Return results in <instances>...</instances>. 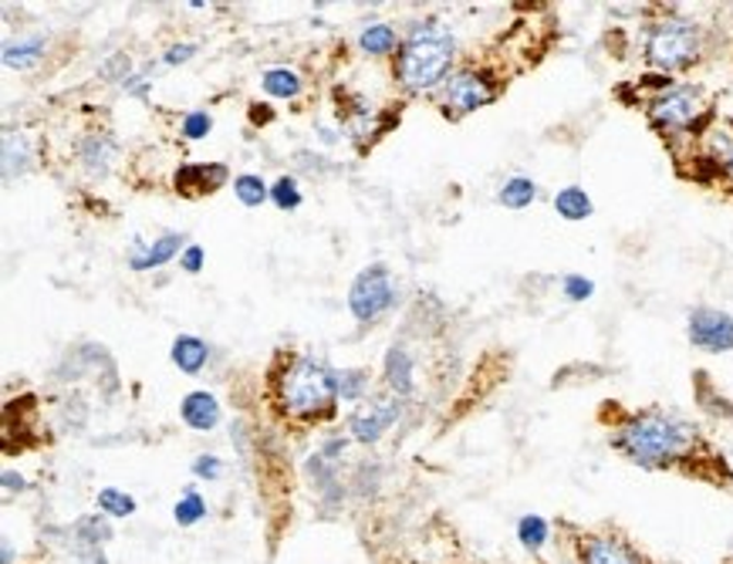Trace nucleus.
Returning <instances> with one entry per match:
<instances>
[{
	"instance_id": "obj_28",
	"label": "nucleus",
	"mask_w": 733,
	"mask_h": 564,
	"mask_svg": "<svg viewBox=\"0 0 733 564\" xmlns=\"http://www.w3.org/2000/svg\"><path fill=\"white\" fill-rule=\"evenodd\" d=\"M193 473H196L200 480H217V477L224 473L220 456H209V453L196 456V460H193Z\"/></svg>"
},
{
	"instance_id": "obj_15",
	"label": "nucleus",
	"mask_w": 733,
	"mask_h": 564,
	"mask_svg": "<svg viewBox=\"0 0 733 564\" xmlns=\"http://www.w3.org/2000/svg\"><path fill=\"white\" fill-rule=\"evenodd\" d=\"M386 382L396 396H409L412 393V359L402 348H389L386 351Z\"/></svg>"
},
{
	"instance_id": "obj_3",
	"label": "nucleus",
	"mask_w": 733,
	"mask_h": 564,
	"mask_svg": "<svg viewBox=\"0 0 733 564\" xmlns=\"http://www.w3.org/2000/svg\"><path fill=\"white\" fill-rule=\"evenodd\" d=\"M338 396V372H332L325 362L298 356L285 365L277 379V399L288 416H328Z\"/></svg>"
},
{
	"instance_id": "obj_20",
	"label": "nucleus",
	"mask_w": 733,
	"mask_h": 564,
	"mask_svg": "<svg viewBox=\"0 0 733 564\" xmlns=\"http://www.w3.org/2000/svg\"><path fill=\"white\" fill-rule=\"evenodd\" d=\"M396 41L399 38L389 24H372L362 31V51H369V55H389L396 48Z\"/></svg>"
},
{
	"instance_id": "obj_26",
	"label": "nucleus",
	"mask_w": 733,
	"mask_h": 564,
	"mask_svg": "<svg viewBox=\"0 0 733 564\" xmlns=\"http://www.w3.org/2000/svg\"><path fill=\"white\" fill-rule=\"evenodd\" d=\"M271 200L281 206V209H295L301 206V193H298V183L291 180V176H281L274 187H271Z\"/></svg>"
},
{
	"instance_id": "obj_13",
	"label": "nucleus",
	"mask_w": 733,
	"mask_h": 564,
	"mask_svg": "<svg viewBox=\"0 0 733 564\" xmlns=\"http://www.w3.org/2000/svg\"><path fill=\"white\" fill-rule=\"evenodd\" d=\"M180 247H183V233H163L156 243L143 247V251H132V254H129V267H132V271H153V267H163L166 261L177 257Z\"/></svg>"
},
{
	"instance_id": "obj_1",
	"label": "nucleus",
	"mask_w": 733,
	"mask_h": 564,
	"mask_svg": "<svg viewBox=\"0 0 733 564\" xmlns=\"http://www.w3.org/2000/svg\"><path fill=\"white\" fill-rule=\"evenodd\" d=\"M615 446L628 456L633 464L646 467V470H662L676 464L680 456L693 446V430L683 419L662 416V412H646V416H633L618 430Z\"/></svg>"
},
{
	"instance_id": "obj_7",
	"label": "nucleus",
	"mask_w": 733,
	"mask_h": 564,
	"mask_svg": "<svg viewBox=\"0 0 733 564\" xmlns=\"http://www.w3.org/2000/svg\"><path fill=\"white\" fill-rule=\"evenodd\" d=\"M491 98H494V85H491V79L480 75V72H457L443 88L446 112H457V116L483 109Z\"/></svg>"
},
{
	"instance_id": "obj_33",
	"label": "nucleus",
	"mask_w": 733,
	"mask_h": 564,
	"mask_svg": "<svg viewBox=\"0 0 733 564\" xmlns=\"http://www.w3.org/2000/svg\"><path fill=\"white\" fill-rule=\"evenodd\" d=\"M14 490H24V477L14 470H4V493H14Z\"/></svg>"
},
{
	"instance_id": "obj_5",
	"label": "nucleus",
	"mask_w": 733,
	"mask_h": 564,
	"mask_svg": "<svg viewBox=\"0 0 733 564\" xmlns=\"http://www.w3.org/2000/svg\"><path fill=\"white\" fill-rule=\"evenodd\" d=\"M393 308V277L382 264L365 267L348 291V311L356 314L359 325H372Z\"/></svg>"
},
{
	"instance_id": "obj_2",
	"label": "nucleus",
	"mask_w": 733,
	"mask_h": 564,
	"mask_svg": "<svg viewBox=\"0 0 733 564\" xmlns=\"http://www.w3.org/2000/svg\"><path fill=\"white\" fill-rule=\"evenodd\" d=\"M453 61V34L440 21H426L416 27L399 48L396 75L406 92H426L443 82Z\"/></svg>"
},
{
	"instance_id": "obj_18",
	"label": "nucleus",
	"mask_w": 733,
	"mask_h": 564,
	"mask_svg": "<svg viewBox=\"0 0 733 564\" xmlns=\"http://www.w3.org/2000/svg\"><path fill=\"white\" fill-rule=\"evenodd\" d=\"M41 51H45V38L34 34V38H24V41L4 48V64L8 68H31L34 61L41 58Z\"/></svg>"
},
{
	"instance_id": "obj_4",
	"label": "nucleus",
	"mask_w": 733,
	"mask_h": 564,
	"mask_svg": "<svg viewBox=\"0 0 733 564\" xmlns=\"http://www.w3.org/2000/svg\"><path fill=\"white\" fill-rule=\"evenodd\" d=\"M700 55V27L683 17H670L649 31L646 38V58L659 72H676V68L693 64Z\"/></svg>"
},
{
	"instance_id": "obj_24",
	"label": "nucleus",
	"mask_w": 733,
	"mask_h": 564,
	"mask_svg": "<svg viewBox=\"0 0 733 564\" xmlns=\"http://www.w3.org/2000/svg\"><path fill=\"white\" fill-rule=\"evenodd\" d=\"M517 538H520L524 548H541V544L548 541V520H544V517H534V514L520 517V524H517Z\"/></svg>"
},
{
	"instance_id": "obj_11",
	"label": "nucleus",
	"mask_w": 733,
	"mask_h": 564,
	"mask_svg": "<svg viewBox=\"0 0 733 564\" xmlns=\"http://www.w3.org/2000/svg\"><path fill=\"white\" fill-rule=\"evenodd\" d=\"M180 416H183V422L190 430L206 433V430H214L220 422V403H217V396H209V393H190L183 399V406H180Z\"/></svg>"
},
{
	"instance_id": "obj_30",
	"label": "nucleus",
	"mask_w": 733,
	"mask_h": 564,
	"mask_svg": "<svg viewBox=\"0 0 733 564\" xmlns=\"http://www.w3.org/2000/svg\"><path fill=\"white\" fill-rule=\"evenodd\" d=\"M591 280L588 277H581V274H572V277H565V295L572 298V301H585V298H591Z\"/></svg>"
},
{
	"instance_id": "obj_35",
	"label": "nucleus",
	"mask_w": 733,
	"mask_h": 564,
	"mask_svg": "<svg viewBox=\"0 0 733 564\" xmlns=\"http://www.w3.org/2000/svg\"><path fill=\"white\" fill-rule=\"evenodd\" d=\"M726 169L733 172V149H730V156H726Z\"/></svg>"
},
{
	"instance_id": "obj_27",
	"label": "nucleus",
	"mask_w": 733,
	"mask_h": 564,
	"mask_svg": "<svg viewBox=\"0 0 733 564\" xmlns=\"http://www.w3.org/2000/svg\"><path fill=\"white\" fill-rule=\"evenodd\" d=\"M214 129V119H209L206 112H190L183 119V135L187 139H206V132Z\"/></svg>"
},
{
	"instance_id": "obj_6",
	"label": "nucleus",
	"mask_w": 733,
	"mask_h": 564,
	"mask_svg": "<svg viewBox=\"0 0 733 564\" xmlns=\"http://www.w3.org/2000/svg\"><path fill=\"white\" fill-rule=\"evenodd\" d=\"M704 105H707V98H704L700 88H696V85H683V88H673V92H666L662 98H656L649 116H652V122L659 129L680 132V129L693 125L696 119L704 116Z\"/></svg>"
},
{
	"instance_id": "obj_16",
	"label": "nucleus",
	"mask_w": 733,
	"mask_h": 564,
	"mask_svg": "<svg viewBox=\"0 0 733 564\" xmlns=\"http://www.w3.org/2000/svg\"><path fill=\"white\" fill-rule=\"evenodd\" d=\"M554 209L565 220H585V217H591V200L581 187H565L554 196Z\"/></svg>"
},
{
	"instance_id": "obj_8",
	"label": "nucleus",
	"mask_w": 733,
	"mask_h": 564,
	"mask_svg": "<svg viewBox=\"0 0 733 564\" xmlns=\"http://www.w3.org/2000/svg\"><path fill=\"white\" fill-rule=\"evenodd\" d=\"M689 341L704 351H730L733 348V319L717 308H696L689 314Z\"/></svg>"
},
{
	"instance_id": "obj_32",
	"label": "nucleus",
	"mask_w": 733,
	"mask_h": 564,
	"mask_svg": "<svg viewBox=\"0 0 733 564\" xmlns=\"http://www.w3.org/2000/svg\"><path fill=\"white\" fill-rule=\"evenodd\" d=\"M200 267H203V247H187V251H183V271L200 274Z\"/></svg>"
},
{
	"instance_id": "obj_34",
	"label": "nucleus",
	"mask_w": 733,
	"mask_h": 564,
	"mask_svg": "<svg viewBox=\"0 0 733 564\" xmlns=\"http://www.w3.org/2000/svg\"><path fill=\"white\" fill-rule=\"evenodd\" d=\"M254 119L257 122H267L271 119V109H257V105H254Z\"/></svg>"
},
{
	"instance_id": "obj_17",
	"label": "nucleus",
	"mask_w": 733,
	"mask_h": 564,
	"mask_svg": "<svg viewBox=\"0 0 733 564\" xmlns=\"http://www.w3.org/2000/svg\"><path fill=\"white\" fill-rule=\"evenodd\" d=\"M261 85L271 98H298L301 95V79L291 72V68H271Z\"/></svg>"
},
{
	"instance_id": "obj_10",
	"label": "nucleus",
	"mask_w": 733,
	"mask_h": 564,
	"mask_svg": "<svg viewBox=\"0 0 733 564\" xmlns=\"http://www.w3.org/2000/svg\"><path fill=\"white\" fill-rule=\"evenodd\" d=\"M177 190L190 200H200L206 193H217L227 183V166L224 163H196V166H180L172 176Z\"/></svg>"
},
{
	"instance_id": "obj_14",
	"label": "nucleus",
	"mask_w": 733,
	"mask_h": 564,
	"mask_svg": "<svg viewBox=\"0 0 733 564\" xmlns=\"http://www.w3.org/2000/svg\"><path fill=\"white\" fill-rule=\"evenodd\" d=\"M209 356V348L196 338V335H180L177 341H172V362H177L180 372H200L203 362Z\"/></svg>"
},
{
	"instance_id": "obj_19",
	"label": "nucleus",
	"mask_w": 733,
	"mask_h": 564,
	"mask_svg": "<svg viewBox=\"0 0 733 564\" xmlns=\"http://www.w3.org/2000/svg\"><path fill=\"white\" fill-rule=\"evenodd\" d=\"M172 517H177L180 527H193L196 520H203V517H206V501H203V493H196V490H183V497L177 501V507H172Z\"/></svg>"
},
{
	"instance_id": "obj_31",
	"label": "nucleus",
	"mask_w": 733,
	"mask_h": 564,
	"mask_svg": "<svg viewBox=\"0 0 733 564\" xmlns=\"http://www.w3.org/2000/svg\"><path fill=\"white\" fill-rule=\"evenodd\" d=\"M193 55H196V45H177V48H169V51H166L163 61H166V64H183V61L193 58Z\"/></svg>"
},
{
	"instance_id": "obj_12",
	"label": "nucleus",
	"mask_w": 733,
	"mask_h": 564,
	"mask_svg": "<svg viewBox=\"0 0 733 564\" xmlns=\"http://www.w3.org/2000/svg\"><path fill=\"white\" fill-rule=\"evenodd\" d=\"M581 564H646L633 548L609 538H591L581 544Z\"/></svg>"
},
{
	"instance_id": "obj_29",
	"label": "nucleus",
	"mask_w": 733,
	"mask_h": 564,
	"mask_svg": "<svg viewBox=\"0 0 733 564\" xmlns=\"http://www.w3.org/2000/svg\"><path fill=\"white\" fill-rule=\"evenodd\" d=\"M112 153V146H109V139H88L85 143V163H88V169H105V156Z\"/></svg>"
},
{
	"instance_id": "obj_22",
	"label": "nucleus",
	"mask_w": 733,
	"mask_h": 564,
	"mask_svg": "<svg viewBox=\"0 0 733 564\" xmlns=\"http://www.w3.org/2000/svg\"><path fill=\"white\" fill-rule=\"evenodd\" d=\"M534 196H538V187H534L531 180H524V176H514V180H507V183L501 187V203L510 206V209L528 206Z\"/></svg>"
},
{
	"instance_id": "obj_9",
	"label": "nucleus",
	"mask_w": 733,
	"mask_h": 564,
	"mask_svg": "<svg viewBox=\"0 0 733 564\" xmlns=\"http://www.w3.org/2000/svg\"><path fill=\"white\" fill-rule=\"evenodd\" d=\"M396 419H399V399H375L352 416L348 430H352V436L362 440V443H375V440H382V433H386Z\"/></svg>"
},
{
	"instance_id": "obj_25",
	"label": "nucleus",
	"mask_w": 733,
	"mask_h": 564,
	"mask_svg": "<svg viewBox=\"0 0 733 564\" xmlns=\"http://www.w3.org/2000/svg\"><path fill=\"white\" fill-rule=\"evenodd\" d=\"M365 382H369V375L362 369H345V372H338V396L341 399H359L362 389H365Z\"/></svg>"
},
{
	"instance_id": "obj_23",
	"label": "nucleus",
	"mask_w": 733,
	"mask_h": 564,
	"mask_svg": "<svg viewBox=\"0 0 733 564\" xmlns=\"http://www.w3.org/2000/svg\"><path fill=\"white\" fill-rule=\"evenodd\" d=\"M98 511H105L109 517H129V514H135V501L116 487H105V490H98Z\"/></svg>"
},
{
	"instance_id": "obj_21",
	"label": "nucleus",
	"mask_w": 733,
	"mask_h": 564,
	"mask_svg": "<svg viewBox=\"0 0 733 564\" xmlns=\"http://www.w3.org/2000/svg\"><path fill=\"white\" fill-rule=\"evenodd\" d=\"M233 193H237V200H240L243 206H261V203L271 196V190L264 187L261 176H251V172L237 176V180H233Z\"/></svg>"
}]
</instances>
